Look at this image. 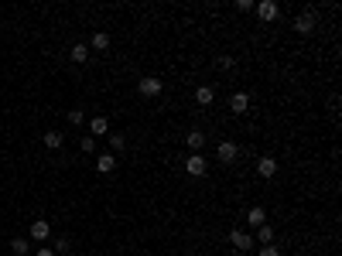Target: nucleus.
I'll use <instances>...</instances> for the list:
<instances>
[{
	"label": "nucleus",
	"mask_w": 342,
	"mask_h": 256,
	"mask_svg": "<svg viewBox=\"0 0 342 256\" xmlns=\"http://www.w3.org/2000/svg\"><path fill=\"white\" fill-rule=\"evenodd\" d=\"M34 256H58V253L52 249V246H38V253H34Z\"/></svg>",
	"instance_id": "obj_25"
},
{
	"label": "nucleus",
	"mask_w": 342,
	"mask_h": 256,
	"mask_svg": "<svg viewBox=\"0 0 342 256\" xmlns=\"http://www.w3.org/2000/svg\"><path fill=\"white\" fill-rule=\"evenodd\" d=\"M229 110L236 113V116H243V113L250 110V96H247V92H233V99H229Z\"/></svg>",
	"instance_id": "obj_7"
},
{
	"label": "nucleus",
	"mask_w": 342,
	"mask_h": 256,
	"mask_svg": "<svg viewBox=\"0 0 342 256\" xmlns=\"http://www.w3.org/2000/svg\"><path fill=\"white\" fill-rule=\"evenodd\" d=\"M65 120L72 123V126H79V123L86 120V113H82V110H68V113H65Z\"/></svg>",
	"instance_id": "obj_21"
},
{
	"label": "nucleus",
	"mask_w": 342,
	"mask_h": 256,
	"mask_svg": "<svg viewBox=\"0 0 342 256\" xmlns=\"http://www.w3.org/2000/svg\"><path fill=\"white\" fill-rule=\"evenodd\" d=\"M137 89H140V96H161V89H164V86H161L158 75H144L140 82H137Z\"/></svg>",
	"instance_id": "obj_5"
},
{
	"label": "nucleus",
	"mask_w": 342,
	"mask_h": 256,
	"mask_svg": "<svg viewBox=\"0 0 342 256\" xmlns=\"http://www.w3.org/2000/svg\"><path fill=\"white\" fill-rule=\"evenodd\" d=\"M89 130H92V137H106L110 134V120H106V116H92Z\"/></svg>",
	"instance_id": "obj_11"
},
{
	"label": "nucleus",
	"mask_w": 342,
	"mask_h": 256,
	"mask_svg": "<svg viewBox=\"0 0 342 256\" xmlns=\"http://www.w3.org/2000/svg\"><path fill=\"white\" fill-rule=\"evenodd\" d=\"M96 171H100V174L116 171V154H100V157H96Z\"/></svg>",
	"instance_id": "obj_9"
},
{
	"label": "nucleus",
	"mask_w": 342,
	"mask_h": 256,
	"mask_svg": "<svg viewBox=\"0 0 342 256\" xmlns=\"http://www.w3.org/2000/svg\"><path fill=\"white\" fill-rule=\"evenodd\" d=\"M216 157H219V164H233L239 157V147L233 144V140H223V144L216 147Z\"/></svg>",
	"instance_id": "obj_3"
},
{
	"label": "nucleus",
	"mask_w": 342,
	"mask_h": 256,
	"mask_svg": "<svg viewBox=\"0 0 342 256\" xmlns=\"http://www.w3.org/2000/svg\"><path fill=\"white\" fill-rule=\"evenodd\" d=\"M212 99H216L212 86H199V89H195V103H199V106H209Z\"/></svg>",
	"instance_id": "obj_15"
},
{
	"label": "nucleus",
	"mask_w": 342,
	"mask_h": 256,
	"mask_svg": "<svg viewBox=\"0 0 342 256\" xmlns=\"http://www.w3.org/2000/svg\"><path fill=\"white\" fill-rule=\"evenodd\" d=\"M260 256H281V249L277 246H260Z\"/></svg>",
	"instance_id": "obj_24"
},
{
	"label": "nucleus",
	"mask_w": 342,
	"mask_h": 256,
	"mask_svg": "<svg viewBox=\"0 0 342 256\" xmlns=\"http://www.w3.org/2000/svg\"><path fill=\"white\" fill-rule=\"evenodd\" d=\"M247 222H250V225H257V229H260V225H267V212H263L260 205H253V209L247 212Z\"/></svg>",
	"instance_id": "obj_14"
},
{
	"label": "nucleus",
	"mask_w": 342,
	"mask_h": 256,
	"mask_svg": "<svg viewBox=\"0 0 342 256\" xmlns=\"http://www.w3.org/2000/svg\"><path fill=\"white\" fill-rule=\"evenodd\" d=\"M52 249H55V253H68V249H72V243L62 236V239H55V246H52Z\"/></svg>",
	"instance_id": "obj_22"
},
{
	"label": "nucleus",
	"mask_w": 342,
	"mask_h": 256,
	"mask_svg": "<svg viewBox=\"0 0 342 256\" xmlns=\"http://www.w3.org/2000/svg\"><path fill=\"white\" fill-rule=\"evenodd\" d=\"M257 239H260V246H274V229L271 225H260V229H257Z\"/></svg>",
	"instance_id": "obj_19"
},
{
	"label": "nucleus",
	"mask_w": 342,
	"mask_h": 256,
	"mask_svg": "<svg viewBox=\"0 0 342 256\" xmlns=\"http://www.w3.org/2000/svg\"><path fill=\"white\" fill-rule=\"evenodd\" d=\"M205 171H209V161L202 154H188L185 157V174H192V178H202Z\"/></svg>",
	"instance_id": "obj_2"
},
{
	"label": "nucleus",
	"mask_w": 342,
	"mask_h": 256,
	"mask_svg": "<svg viewBox=\"0 0 342 256\" xmlns=\"http://www.w3.org/2000/svg\"><path fill=\"white\" fill-rule=\"evenodd\" d=\"M72 62H76V65L89 62V45H76V48H72Z\"/></svg>",
	"instance_id": "obj_18"
},
{
	"label": "nucleus",
	"mask_w": 342,
	"mask_h": 256,
	"mask_svg": "<svg viewBox=\"0 0 342 256\" xmlns=\"http://www.w3.org/2000/svg\"><path fill=\"white\" fill-rule=\"evenodd\" d=\"M82 150L92 154V150H96V137H82Z\"/></svg>",
	"instance_id": "obj_23"
},
{
	"label": "nucleus",
	"mask_w": 342,
	"mask_h": 256,
	"mask_svg": "<svg viewBox=\"0 0 342 256\" xmlns=\"http://www.w3.org/2000/svg\"><path fill=\"white\" fill-rule=\"evenodd\" d=\"M315 28H319V11H315V7H308L305 14H298L295 17V31L298 34H311Z\"/></svg>",
	"instance_id": "obj_1"
},
{
	"label": "nucleus",
	"mask_w": 342,
	"mask_h": 256,
	"mask_svg": "<svg viewBox=\"0 0 342 256\" xmlns=\"http://www.w3.org/2000/svg\"><path fill=\"white\" fill-rule=\"evenodd\" d=\"M106 48H110V34H106V31H96L89 38V52H106Z\"/></svg>",
	"instance_id": "obj_10"
},
{
	"label": "nucleus",
	"mask_w": 342,
	"mask_h": 256,
	"mask_svg": "<svg viewBox=\"0 0 342 256\" xmlns=\"http://www.w3.org/2000/svg\"><path fill=\"white\" fill-rule=\"evenodd\" d=\"M253 11L260 14V21H277V14H281V7H277V4H274V0H260V4H253Z\"/></svg>",
	"instance_id": "obj_4"
},
{
	"label": "nucleus",
	"mask_w": 342,
	"mask_h": 256,
	"mask_svg": "<svg viewBox=\"0 0 342 256\" xmlns=\"http://www.w3.org/2000/svg\"><path fill=\"white\" fill-rule=\"evenodd\" d=\"M185 144H188V150H192V154H199V150L205 147V134H202V130H192V134L185 137Z\"/></svg>",
	"instance_id": "obj_13"
},
{
	"label": "nucleus",
	"mask_w": 342,
	"mask_h": 256,
	"mask_svg": "<svg viewBox=\"0 0 342 256\" xmlns=\"http://www.w3.org/2000/svg\"><path fill=\"white\" fill-rule=\"evenodd\" d=\"M110 137V147H113V150H127V137L124 134H106Z\"/></svg>",
	"instance_id": "obj_20"
},
{
	"label": "nucleus",
	"mask_w": 342,
	"mask_h": 256,
	"mask_svg": "<svg viewBox=\"0 0 342 256\" xmlns=\"http://www.w3.org/2000/svg\"><path fill=\"white\" fill-rule=\"evenodd\" d=\"M257 174H260V178H274V174H277V161H274V157H260V161H257Z\"/></svg>",
	"instance_id": "obj_8"
},
{
	"label": "nucleus",
	"mask_w": 342,
	"mask_h": 256,
	"mask_svg": "<svg viewBox=\"0 0 342 256\" xmlns=\"http://www.w3.org/2000/svg\"><path fill=\"white\" fill-rule=\"evenodd\" d=\"M31 239L34 243H48V239H52V225H48V219H34L31 222Z\"/></svg>",
	"instance_id": "obj_6"
},
{
	"label": "nucleus",
	"mask_w": 342,
	"mask_h": 256,
	"mask_svg": "<svg viewBox=\"0 0 342 256\" xmlns=\"http://www.w3.org/2000/svg\"><path fill=\"white\" fill-rule=\"evenodd\" d=\"M229 243H233V246L239 249V253H243V249H250V246H253V239H250L247 233H239V229H233V233H229Z\"/></svg>",
	"instance_id": "obj_12"
},
{
	"label": "nucleus",
	"mask_w": 342,
	"mask_h": 256,
	"mask_svg": "<svg viewBox=\"0 0 342 256\" xmlns=\"http://www.w3.org/2000/svg\"><path fill=\"white\" fill-rule=\"evenodd\" d=\"M62 144H65V137L58 134V130H48V134H45V147H48V150H58Z\"/></svg>",
	"instance_id": "obj_17"
},
{
	"label": "nucleus",
	"mask_w": 342,
	"mask_h": 256,
	"mask_svg": "<svg viewBox=\"0 0 342 256\" xmlns=\"http://www.w3.org/2000/svg\"><path fill=\"white\" fill-rule=\"evenodd\" d=\"M11 253L14 256H28V253H31V243L21 239V236H14V239H11Z\"/></svg>",
	"instance_id": "obj_16"
}]
</instances>
